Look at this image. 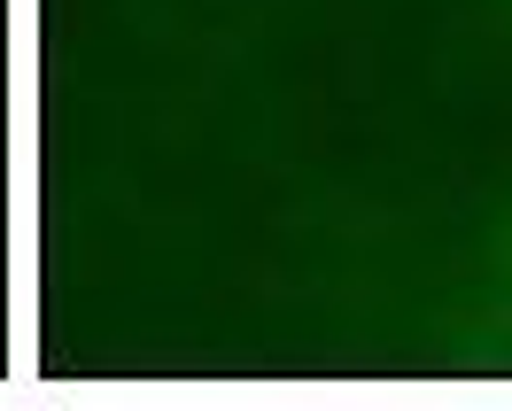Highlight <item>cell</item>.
Masks as SVG:
<instances>
[{
	"label": "cell",
	"instance_id": "6da1fadb",
	"mask_svg": "<svg viewBox=\"0 0 512 411\" xmlns=\"http://www.w3.org/2000/svg\"><path fill=\"white\" fill-rule=\"evenodd\" d=\"M466 357L481 373H512V218L489 241V280H481V311L466 326Z\"/></svg>",
	"mask_w": 512,
	"mask_h": 411
}]
</instances>
